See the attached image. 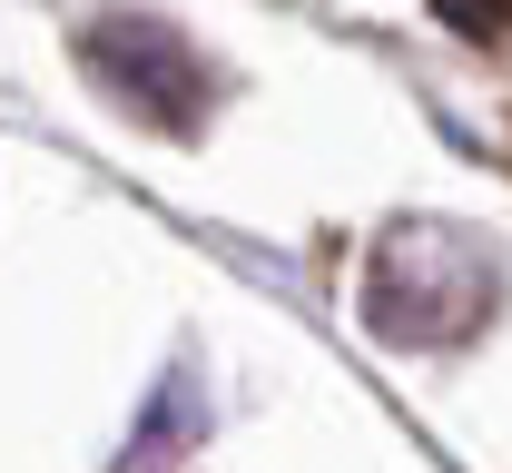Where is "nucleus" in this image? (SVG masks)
<instances>
[{"instance_id":"nucleus-2","label":"nucleus","mask_w":512,"mask_h":473,"mask_svg":"<svg viewBox=\"0 0 512 473\" xmlns=\"http://www.w3.org/2000/svg\"><path fill=\"white\" fill-rule=\"evenodd\" d=\"M79 60H89V79H99L119 109H138L148 129H168V138L207 129V109H217V69L197 60L168 20H148V10L89 20V30H79Z\"/></svg>"},{"instance_id":"nucleus-3","label":"nucleus","mask_w":512,"mask_h":473,"mask_svg":"<svg viewBox=\"0 0 512 473\" xmlns=\"http://www.w3.org/2000/svg\"><path fill=\"white\" fill-rule=\"evenodd\" d=\"M434 20L463 40H512V0H434Z\"/></svg>"},{"instance_id":"nucleus-1","label":"nucleus","mask_w":512,"mask_h":473,"mask_svg":"<svg viewBox=\"0 0 512 473\" xmlns=\"http://www.w3.org/2000/svg\"><path fill=\"white\" fill-rule=\"evenodd\" d=\"M493 306H503V257L473 227L404 217L375 247V267H365V326L394 336V345H453V336H473Z\"/></svg>"}]
</instances>
